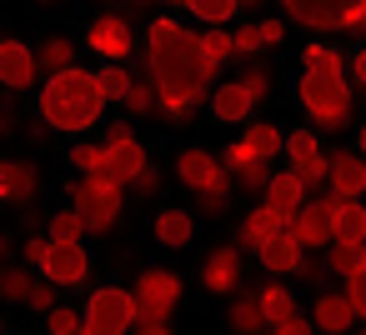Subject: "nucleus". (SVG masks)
Wrapping results in <instances>:
<instances>
[{
  "mask_svg": "<svg viewBox=\"0 0 366 335\" xmlns=\"http://www.w3.org/2000/svg\"><path fill=\"white\" fill-rule=\"evenodd\" d=\"M146 71H151V81L161 91V115L171 125H186L196 115V105L206 100L221 61L206 56L201 36H191L171 16H156L151 31H146Z\"/></svg>",
  "mask_w": 366,
  "mask_h": 335,
  "instance_id": "nucleus-1",
  "label": "nucleus"
},
{
  "mask_svg": "<svg viewBox=\"0 0 366 335\" xmlns=\"http://www.w3.org/2000/svg\"><path fill=\"white\" fill-rule=\"evenodd\" d=\"M301 66H306V76H301V105H306V115H311L321 130H346L356 100H351L341 56L326 51V46H306V51H301Z\"/></svg>",
  "mask_w": 366,
  "mask_h": 335,
  "instance_id": "nucleus-2",
  "label": "nucleus"
},
{
  "mask_svg": "<svg viewBox=\"0 0 366 335\" xmlns=\"http://www.w3.org/2000/svg\"><path fill=\"white\" fill-rule=\"evenodd\" d=\"M101 105H106L101 81L81 66H66L41 86V120L51 130H91L101 120Z\"/></svg>",
  "mask_w": 366,
  "mask_h": 335,
  "instance_id": "nucleus-3",
  "label": "nucleus"
},
{
  "mask_svg": "<svg viewBox=\"0 0 366 335\" xmlns=\"http://www.w3.org/2000/svg\"><path fill=\"white\" fill-rule=\"evenodd\" d=\"M176 180H181L186 190H196L201 215H221L226 200H231V170H226V160H216V155L201 150V145H196V150H181Z\"/></svg>",
  "mask_w": 366,
  "mask_h": 335,
  "instance_id": "nucleus-4",
  "label": "nucleus"
},
{
  "mask_svg": "<svg viewBox=\"0 0 366 335\" xmlns=\"http://www.w3.org/2000/svg\"><path fill=\"white\" fill-rule=\"evenodd\" d=\"M66 200H71V210L86 220L91 235H106V230L121 220L126 185H116V180H106V175H81V180L66 185Z\"/></svg>",
  "mask_w": 366,
  "mask_h": 335,
  "instance_id": "nucleus-5",
  "label": "nucleus"
},
{
  "mask_svg": "<svg viewBox=\"0 0 366 335\" xmlns=\"http://www.w3.org/2000/svg\"><path fill=\"white\" fill-rule=\"evenodd\" d=\"M131 330H136V290H121V285L96 290L86 305L81 335H131Z\"/></svg>",
  "mask_w": 366,
  "mask_h": 335,
  "instance_id": "nucleus-6",
  "label": "nucleus"
},
{
  "mask_svg": "<svg viewBox=\"0 0 366 335\" xmlns=\"http://www.w3.org/2000/svg\"><path fill=\"white\" fill-rule=\"evenodd\" d=\"M181 305V275L176 270H141L136 280V325H166Z\"/></svg>",
  "mask_w": 366,
  "mask_h": 335,
  "instance_id": "nucleus-7",
  "label": "nucleus"
},
{
  "mask_svg": "<svg viewBox=\"0 0 366 335\" xmlns=\"http://www.w3.org/2000/svg\"><path fill=\"white\" fill-rule=\"evenodd\" d=\"M281 6L311 31H351L366 21V0H281Z\"/></svg>",
  "mask_w": 366,
  "mask_h": 335,
  "instance_id": "nucleus-8",
  "label": "nucleus"
},
{
  "mask_svg": "<svg viewBox=\"0 0 366 335\" xmlns=\"http://www.w3.org/2000/svg\"><path fill=\"white\" fill-rule=\"evenodd\" d=\"M336 205H341V195L306 200V205L296 210L291 230H296V240H301L306 250H316V245H331V240H336Z\"/></svg>",
  "mask_w": 366,
  "mask_h": 335,
  "instance_id": "nucleus-9",
  "label": "nucleus"
},
{
  "mask_svg": "<svg viewBox=\"0 0 366 335\" xmlns=\"http://www.w3.org/2000/svg\"><path fill=\"white\" fill-rule=\"evenodd\" d=\"M86 46H91L96 56H106V61H126L131 46H136L131 21H126V16H96L91 31H86Z\"/></svg>",
  "mask_w": 366,
  "mask_h": 335,
  "instance_id": "nucleus-10",
  "label": "nucleus"
},
{
  "mask_svg": "<svg viewBox=\"0 0 366 335\" xmlns=\"http://www.w3.org/2000/svg\"><path fill=\"white\" fill-rule=\"evenodd\" d=\"M46 280L56 285H86L91 275V255L81 250V240H51V255H46Z\"/></svg>",
  "mask_w": 366,
  "mask_h": 335,
  "instance_id": "nucleus-11",
  "label": "nucleus"
},
{
  "mask_svg": "<svg viewBox=\"0 0 366 335\" xmlns=\"http://www.w3.org/2000/svg\"><path fill=\"white\" fill-rule=\"evenodd\" d=\"M286 155H291V170H296L306 185H321V180L331 175V155H321V145H316L311 130H291V135H286Z\"/></svg>",
  "mask_w": 366,
  "mask_h": 335,
  "instance_id": "nucleus-12",
  "label": "nucleus"
},
{
  "mask_svg": "<svg viewBox=\"0 0 366 335\" xmlns=\"http://www.w3.org/2000/svg\"><path fill=\"white\" fill-rule=\"evenodd\" d=\"M201 280L211 295H236L241 290V245H216L201 260Z\"/></svg>",
  "mask_w": 366,
  "mask_h": 335,
  "instance_id": "nucleus-13",
  "label": "nucleus"
},
{
  "mask_svg": "<svg viewBox=\"0 0 366 335\" xmlns=\"http://www.w3.org/2000/svg\"><path fill=\"white\" fill-rule=\"evenodd\" d=\"M36 51L26 41H0V86L6 91H26L36 86Z\"/></svg>",
  "mask_w": 366,
  "mask_h": 335,
  "instance_id": "nucleus-14",
  "label": "nucleus"
},
{
  "mask_svg": "<svg viewBox=\"0 0 366 335\" xmlns=\"http://www.w3.org/2000/svg\"><path fill=\"white\" fill-rule=\"evenodd\" d=\"M146 165H151V160H146L141 140H121V145H106V150H101V175L116 180V185H131Z\"/></svg>",
  "mask_w": 366,
  "mask_h": 335,
  "instance_id": "nucleus-15",
  "label": "nucleus"
},
{
  "mask_svg": "<svg viewBox=\"0 0 366 335\" xmlns=\"http://www.w3.org/2000/svg\"><path fill=\"white\" fill-rule=\"evenodd\" d=\"M41 185V170L31 160H0V200L6 205H31Z\"/></svg>",
  "mask_w": 366,
  "mask_h": 335,
  "instance_id": "nucleus-16",
  "label": "nucleus"
},
{
  "mask_svg": "<svg viewBox=\"0 0 366 335\" xmlns=\"http://www.w3.org/2000/svg\"><path fill=\"white\" fill-rule=\"evenodd\" d=\"M266 200L261 205H271V210H281L286 220H296V210L306 205V180L296 175V170H276L271 180H266V190H261Z\"/></svg>",
  "mask_w": 366,
  "mask_h": 335,
  "instance_id": "nucleus-17",
  "label": "nucleus"
},
{
  "mask_svg": "<svg viewBox=\"0 0 366 335\" xmlns=\"http://www.w3.org/2000/svg\"><path fill=\"white\" fill-rule=\"evenodd\" d=\"M281 230H291V220L281 215V210H271V205H256L246 220H241V230H236V245L241 250H261L271 235H281Z\"/></svg>",
  "mask_w": 366,
  "mask_h": 335,
  "instance_id": "nucleus-18",
  "label": "nucleus"
},
{
  "mask_svg": "<svg viewBox=\"0 0 366 335\" xmlns=\"http://www.w3.org/2000/svg\"><path fill=\"white\" fill-rule=\"evenodd\" d=\"M351 320H356V305H351L346 290H341V295H316V310H311V325H316V330H326V335H346Z\"/></svg>",
  "mask_w": 366,
  "mask_h": 335,
  "instance_id": "nucleus-19",
  "label": "nucleus"
},
{
  "mask_svg": "<svg viewBox=\"0 0 366 335\" xmlns=\"http://www.w3.org/2000/svg\"><path fill=\"white\" fill-rule=\"evenodd\" d=\"M256 255H261V265H266L271 275H286V270H296V265H301L306 245L296 240V230H281V235H271V240H266Z\"/></svg>",
  "mask_w": 366,
  "mask_h": 335,
  "instance_id": "nucleus-20",
  "label": "nucleus"
},
{
  "mask_svg": "<svg viewBox=\"0 0 366 335\" xmlns=\"http://www.w3.org/2000/svg\"><path fill=\"white\" fill-rule=\"evenodd\" d=\"M361 190H366V160H356L351 150H336L331 155V195L356 200Z\"/></svg>",
  "mask_w": 366,
  "mask_h": 335,
  "instance_id": "nucleus-21",
  "label": "nucleus"
},
{
  "mask_svg": "<svg viewBox=\"0 0 366 335\" xmlns=\"http://www.w3.org/2000/svg\"><path fill=\"white\" fill-rule=\"evenodd\" d=\"M211 110H216V120H246L251 110H256V96L241 86V76L236 81H226V86H216L211 91Z\"/></svg>",
  "mask_w": 366,
  "mask_h": 335,
  "instance_id": "nucleus-22",
  "label": "nucleus"
},
{
  "mask_svg": "<svg viewBox=\"0 0 366 335\" xmlns=\"http://www.w3.org/2000/svg\"><path fill=\"white\" fill-rule=\"evenodd\" d=\"M226 320H231L236 335H261V330H271L266 315H261V300H256L251 290H236V295H231V315H226Z\"/></svg>",
  "mask_w": 366,
  "mask_h": 335,
  "instance_id": "nucleus-23",
  "label": "nucleus"
},
{
  "mask_svg": "<svg viewBox=\"0 0 366 335\" xmlns=\"http://www.w3.org/2000/svg\"><path fill=\"white\" fill-rule=\"evenodd\" d=\"M191 235H196L191 210H176V205H171V210H161V215H156V240H161L166 250H181Z\"/></svg>",
  "mask_w": 366,
  "mask_h": 335,
  "instance_id": "nucleus-24",
  "label": "nucleus"
},
{
  "mask_svg": "<svg viewBox=\"0 0 366 335\" xmlns=\"http://www.w3.org/2000/svg\"><path fill=\"white\" fill-rule=\"evenodd\" d=\"M256 300H261V315H266V325H281V320H291L296 315V295L286 290V285H261L256 290Z\"/></svg>",
  "mask_w": 366,
  "mask_h": 335,
  "instance_id": "nucleus-25",
  "label": "nucleus"
},
{
  "mask_svg": "<svg viewBox=\"0 0 366 335\" xmlns=\"http://www.w3.org/2000/svg\"><path fill=\"white\" fill-rule=\"evenodd\" d=\"M331 275L351 280L356 270H366V240H331Z\"/></svg>",
  "mask_w": 366,
  "mask_h": 335,
  "instance_id": "nucleus-26",
  "label": "nucleus"
},
{
  "mask_svg": "<svg viewBox=\"0 0 366 335\" xmlns=\"http://www.w3.org/2000/svg\"><path fill=\"white\" fill-rule=\"evenodd\" d=\"M36 66H41L46 76H56V71L76 66V41H66V36H51V41L36 51Z\"/></svg>",
  "mask_w": 366,
  "mask_h": 335,
  "instance_id": "nucleus-27",
  "label": "nucleus"
},
{
  "mask_svg": "<svg viewBox=\"0 0 366 335\" xmlns=\"http://www.w3.org/2000/svg\"><path fill=\"white\" fill-rule=\"evenodd\" d=\"M241 140H246V145H251L261 160H276V150H286V135H281L276 125H266V120H251Z\"/></svg>",
  "mask_w": 366,
  "mask_h": 335,
  "instance_id": "nucleus-28",
  "label": "nucleus"
},
{
  "mask_svg": "<svg viewBox=\"0 0 366 335\" xmlns=\"http://www.w3.org/2000/svg\"><path fill=\"white\" fill-rule=\"evenodd\" d=\"M336 240H366V210L356 200L336 205Z\"/></svg>",
  "mask_w": 366,
  "mask_h": 335,
  "instance_id": "nucleus-29",
  "label": "nucleus"
},
{
  "mask_svg": "<svg viewBox=\"0 0 366 335\" xmlns=\"http://www.w3.org/2000/svg\"><path fill=\"white\" fill-rule=\"evenodd\" d=\"M96 81H101V96H106V100H126L131 86H136V76H126L121 61H106V71H96Z\"/></svg>",
  "mask_w": 366,
  "mask_h": 335,
  "instance_id": "nucleus-30",
  "label": "nucleus"
},
{
  "mask_svg": "<svg viewBox=\"0 0 366 335\" xmlns=\"http://www.w3.org/2000/svg\"><path fill=\"white\" fill-rule=\"evenodd\" d=\"M126 110H131V115H151V110H161V91H156V81H136L131 96H126Z\"/></svg>",
  "mask_w": 366,
  "mask_h": 335,
  "instance_id": "nucleus-31",
  "label": "nucleus"
},
{
  "mask_svg": "<svg viewBox=\"0 0 366 335\" xmlns=\"http://www.w3.org/2000/svg\"><path fill=\"white\" fill-rule=\"evenodd\" d=\"M271 175H276V170H271V160H251V165H241V170H236L231 180H236V185H241L246 195H261Z\"/></svg>",
  "mask_w": 366,
  "mask_h": 335,
  "instance_id": "nucleus-32",
  "label": "nucleus"
},
{
  "mask_svg": "<svg viewBox=\"0 0 366 335\" xmlns=\"http://www.w3.org/2000/svg\"><path fill=\"white\" fill-rule=\"evenodd\" d=\"M186 11H196L206 26H226L236 16V0H186Z\"/></svg>",
  "mask_w": 366,
  "mask_h": 335,
  "instance_id": "nucleus-33",
  "label": "nucleus"
},
{
  "mask_svg": "<svg viewBox=\"0 0 366 335\" xmlns=\"http://www.w3.org/2000/svg\"><path fill=\"white\" fill-rule=\"evenodd\" d=\"M46 325H51V335H81L86 315H76L71 305H56V310H46Z\"/></svg>",
  "mask_w": 366,
  "mask_h": 335,
  "instance_id": "nucleus-34",
  "label": "nucleus"
},
{
  "mask_svg": "<svg viewBox=\"0 0 366 335\" xmlns=\"http://www.w3.org/2000/svg\"><path fill=\"white\" fill-rule=\"evenodd\" d=\"M31 270L26 265H16V270H6V275H0V295H6V300H26L31 295Z\"/></svg>",
  "mask_w": 366,
  "mask_h": 335,
  "instance_id": "nucleus-35",
  "label": "nucleus"
},
{
  "mask_svg": "<svg viewBox=\"0 0 366 335\" xmlns=\"http://www.w3.org/2000/svg\"><path fill=\"white\" fill-rule=\"evenodd\" d=\"M231 46H236V56H241V61H246V56H256V51H266L261 26H236V31H231Z\"/></svg>",
  "mask_w": 366,
  "mask_h": 335,
  "instance_id": "nucleus-36",
  "label": "nucleus"
},
{
  "mask_svg": "<svg viewBox=\"0 0 366 335\" xmlns=\"http://www.w3.org/2000/svg\"><path fill=\"white\" fill-rule=\"evenodd\" d=\"M86 235V220L76 215V210H61L56 220H51V240H81Z\"/></svg>",
  "mask_w": 366,
  "mask_h": 335,
  "instance_id": "nucleus-37",
  "label": "nucleus"
},
{
  "mask_svg": "<svg viewBox=\"0 0 366 335\" xmlns=\"http://www.w3.org/2000/svg\"><path fill=\"white\" fill-rule=\"evenodd\" d=\"M201 41H206V56H211V61H231V56H236V46H231V31H221V26H211Z\"/></svg>",
  "mask_w": 366,
  "mask_h": 335,
  "instance_id": "nucleus-38",
  "label": "nucleus"
},
{
  "mask_svg": "<svg viewBox=\"0 0 366 335\" xmlns=\"http://www.w3.org/2000/svg\"><path fill=\"white\" fill-rule=\"evenodd\" d=\"M101 150H106V145H76V150H71V165H76L81 175H101Z\"/></svg>",
  "mask_w": 366,
  "mask_h": 335,
  "instance_id": "nucleus-39",
  "label": "nucleus"
},
{
  "mask_svg": "<svg viewBox=\"0 0 366 335\" xmlns=\"http://www.w3.org/2000/svg\"><path fill=\"white\" fill-rule=\"evenodd\" d=\"M241 86H246L256 100H266V96H271V71H266V66H251V71L241 76Z\"/></svg>",
  "mask_w": 366,
  "mask_h": 335,
  "instance_id": "nucleus-40",
  "label": "nucleus"
},
{
  "mask_svg": "<svg viewBox=\"0 0 366 335\" xmlns=\"http://www.w3.org/2000/svg\"><path fill=\"white\" fill-rule=\"evenodd\" d=\"M291 275H301V280H311V285H321V280L331 275V260H311V255H301V265H296Z\"/></svg>",
  "mask_w": 366,
  "mask_h": 335,
  "instance_id": "nucleus-41",
  "label": "nucleus"
},
{
  "mask_svg": "<svg viewBox=\"0 0 366 335\" xmlns=\"http://www.w3.org/2000/svg\"><path fill=\"white\" fill-rule=\"evenodd\" d=\"M26 305H31V310H56V280H41V285H31Z\"/></svg>",
  "mask_w": 366,
  "mask_h": 335,
  "instance_id": "nucleus-42",
  "label": "nucleus"
},
{
  "mask_svg": "<svg viewBox=\"0 0 366 335\" xmlns=\"http://www.w3.org/2000/svg\"><path fill=\"white\" fill-rule=\"evenodd\" d=\"M346 295H351V305H356V315L366 320V270H356V275L346 280Z\"/></svg>",
  "mask_w": 366,
  "mask_h": 335,
  "instance_id": "nucleus-43",
  "label": "nucleus"
},
{
  "mask_svg": "<svg viewBox=\"0 0 366 335\" xmlns=\"http://www.w3.org/2000/svg\"><path fill=\"white\" fill-rule=\"evenodd\" d=\"M131 190H136V195H156V190H161V170H156V165H146V170L131 180Z\"/></svg>",
  "mask_w": 366,
  "mask_h": 335,
  "instance_id": "nucleus-44",
  "label": "nucleus"
},
{
  "mask_svg": "<svg viewBox=\"0 0 366 335\" xmlns=\"http://www.w3.org/2000/svg\"><path fill=\"white\" fill-rule=\"evenodd\" d=\"M121 140H136L131 120H106V145H121Z\"/></svg>",
  "mask_w": 366,
  "mask_h": 335,
  "instance_id": "nucleus-45",
  "label": "nucleus"
},
{
  "mask_svg": "<svg viewBox=\"0 0 366 335\" xmlns=\"http://www.w3.org/2000/svg\"><path fill=\"white\" fill-rule=\"evenodd\" d=\"M46 255H51V240L31 235V240H26V265H46Z\"/></svg>",
  "mask_w": 366,
  "mask_h": 335,
  "instance_id": "nucleus-46",
  "label": "nucleus"
},
{
  "mask_svg": "<svg viewBox=\"0 0 366 335\" xmlns=\"http://www.w3.org/2000/svg\"><path fill=\"white\" fill-rule=\"evenodd\" d=\"M271 335H311V320H301V315H291V320H281V325H271Z\"/></svg>",
  "mask_w": 366,
  "mask_h": 335,
  "instance_id": "nucleus-47",
  "label": "nucleus"
},
{
  "mask_svg": "<svg viewBox=\"0 0 366 335\" xmlns=\"http://www.w3.org/2000/svg\"><path fill=\"white\" fill-rule=\"evenodd\" d=\"M261 41H266V46L276 51V46L286 41V26H281V21H261Z\"/></svg>",
  "mask_w": 366,
  "mask_h": 335,
  "instance_id": "nucleus-48",
  "label": "nucleus"
},
{
  "mask_svg": "<svg viewBox=\"0 0 366 335\" xmlns=\"http://www.w3.org/2000/svg\"><path fill=\"white\" fill-rule=\"evenodd\" d=\"M11 96H16V91H11ZM11 96L0 100V135H11V130H16V105H11Z\"/></svg>",
  "mask_w": 366,
  "mask_h": 335,
  "instance_id": "nucleus-49",
  "label": "nucleus"
},
{
  "mask_svg": "<svg viewBox=\"0 0 366 335\" xmlns=\"http://www.w3.org/2000/svg\"><path fill=\"white\" fill-rule=\"evenodd\" d=\"M26 135H31V140H46V135H51V125H46V120H31V125H26Z\"/></svg>",
  "mask_w": 366,
  "mask_h": 335,
  "instance_id": "nucleus-50",
  "label": "nucleus"
},
{
  "mask_svg": "<svg viewBox=\"0 0 366 335\" xmlns=\"http://www.w3.org/2000/svg\"><path fill=\"white\" fill-rule=\"evenodd\" d=\"M351 71H356V81L366 86V51H356V56H351Z\"/></svg>",
  "mask_w": 366,
  "mask_h": 335,
  "instance_id": "nucleus-51",
  "label": "nucleus"
},
{
  "mask_svg": "<svg viewBox=\"0 0 366 335\" xmlns=\"http://www.w3.org/2000/svg\"><path fill=\"white\" fill-rule=\"evenodd\" d=\"M136 335H171V325H136Z\"/></svg>",
  "mask_w": 366,
  "mask_h": 335,
  "instance_id": "nucleus-52",
  "label": "nucleus"
},
{
  "mask_svg": "<svg viewBox=\"0 0 366 335\" xmlns=\"http://www.w3.org/2000/svg\"><path fill=\"white\" fill-rule=\"evenodd\" d=\"M261 6V0H236V11H256Z\"/></svg>",
  "mask_w": 366,
  "mask_h": 335,
  "instance_id": "nucleus-53",
  "label": "nucleus"
},
{
  "mask_svg": "<svg viewBox=\"0 0 366 335\" xmlns=\"http://www.w3.org/2000/svg\"><path fill=\"white\" fill-rule=\"evenodd\" d=\"M356 145H361V155H366V125H361V135H356Z\"/></svg>",
  "mask_w": 366,
  "mask_h": 335,
  "instance_id": "nucleus-54",
  "label": "nucleus"
},
{
  "mask_svg": "<svg viewBox=\"0 0 366 335\" xmlns=\"http://www.w3.org/2000/svg\"><path fill=\"white\" fill-rule=\"evenodd\" d=\"M166 6H186V0H166Z\"/></svg>",
  "mask_w": 366,
  "mask_h": 335,
  "instance_id": "nucleus-55",
  "label": "nucleus"
},
{
  "mask_svg": "<svg viewBox=\"0 0 366 335\" xmlns=\"http://www.w3.org/2000/svg\"><path fill=\"white\" fill-rule=\"evenodd\" d=\"M41 6H56V0H41Z\"/></svg>",
  "mask_w": 366,
  "mask_h": 335,
  "instance_id": "nucleus-56",
  "label": "nucleus"
},
{
  "mask_svg": "<svg viewBox=\"0 0 366 335\" xmlns=\"http://www.w3.org/2000/svg\"><path fill=\"white\" fill-rule=\"evenodd\" d=\"M0 250H6V235H0Z\"/></svg>",
  "mask_w": 366,
  "mask_h": 335,
  "instance_id": "nucleus-57",
  "label": "nucleus"
},
{
  "mask_svg": "<svg viewBox=\"0 0 366 335\" xmlns=\"http://www.w3.org/2000/svg\"><path fill=\"white\" fill-rule=\"evenodd\" d=\"M361 335H366V330H361Z\"/></svg>",
  "mask_w": 366,
  "mask_h": 335,
  "instance_id": "nucleus-58",
  "label": "nucleus"
},
{
  "mask_svg": "<svg viewBox=\"0 0 366 335\" xmlns=\"http://www.w3.org/2000/svg\"><path fill=\"white\" fill-rule=\"evenodd\" d=\"M361 26H366V21H361Z\"/></svg>",
  "mask_w": 366,
  "mask_h": 335,
  "instance_id": "nucleus-59",
  "label": "nucleus"
}]
</instances>
